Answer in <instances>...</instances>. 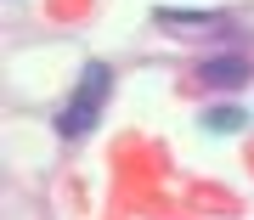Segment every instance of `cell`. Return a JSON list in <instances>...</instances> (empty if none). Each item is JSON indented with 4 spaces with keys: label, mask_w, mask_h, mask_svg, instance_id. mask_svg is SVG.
<instances>
[{
    "label": "cell",
    "mask_w": 254,
    "mask_h": 220,
    "mask_svg": "<svg viewBox=\"0 0 254 220\" xmlns=\"http://www.w3.org/2000/svg\"><path fill=\"white\" fill-rule=\"evenodd\" d=\"M108 85H113V68L108 62H85L79 68V91L63 113H57V130H63L68 141H85L102 119V102H108Z\"/></svg>",
    "instance_id": "cell-1"
},
{
    "label": "cell",
    "mask_w": 254,
    "mask_h": 220,
    "mask_svg": "<svg viewBox=\"0 0 254 220\" xmlns=\"http://www.w3.org/2000/svg\"><path fill=\"white\" fill-rule=\"evenodd\" d=\"M198 79L209 85V91H237V85H249V56H209V62L198 68Z\"/></svg>",
    "instance_id": "cell-2"
},
{
    "label": "cell",
    "mask_w": 254,
    "mask_h": 220,
    "mask_svg": "<svg viewBox=\"0 0 254 220\" xmlns=\"http://www.w3.org/2000/svg\"><path fill=\"white\" fill-rule=\"evenodd\" d=\"M203 130H209V136H237V130H243L249 124V113L243 108H237V102H220V108H209L203 113V119H198Z\"/></svg>",
    "instance_id": "cell-3"
},
{
    "label": "cell",
    "mask_w": 254,
    "mask_h": 220,
    "mask_svg": "<svg viewBox=\"0 0 254 220\" xmlns=\"http://www.w3.org/2000/svg\"><path fill=\"white\" fill-rule=\"evenodd\" d=\"M158 23H215V11H175V6H164Z\"/></svg>",
    "instance_id": "cell-4"
}]
</instances>
